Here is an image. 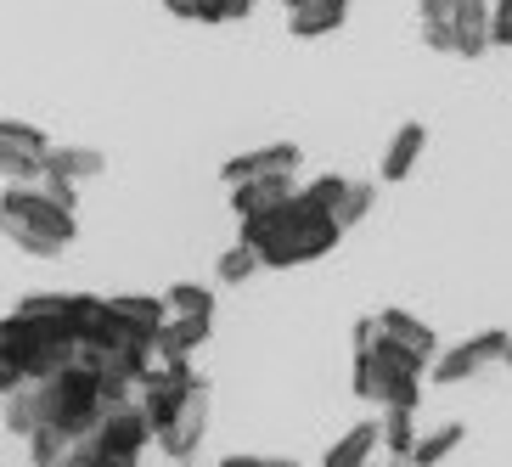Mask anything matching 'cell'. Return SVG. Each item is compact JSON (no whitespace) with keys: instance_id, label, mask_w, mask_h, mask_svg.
Here are the masks:
<instances>
[{"instance_id":"cell-13","label":"cell","mask_w":512,"mask_h":467,"mask_svg":"<svg viewBox=\"0 0 512 467\" xmlns=\"http://www.w3.org/2000/svg\"><path fill=\"white\" fill-rule=\"evenodd\" d=\"M377 332H383L389 344H400V349H411V355H422V361H434V355H439L434 327H428L422 316H411V310H400V304L377 310Z\"/></svg>"},{"instance_id":"cell-28","label":"cell","mask_w":512,"mask_h":467,"mask_svg":"<svg viewBox=\"0 0 512 467\" xmlns=\"http://www.w3.org/2000/svg\"><path fill=\"white\" fill-rule=\"evenodd\" d=\"M372 203H377V181H349V192H344V203H338V226H361L366 214H372Z\"/></svg>"},{"instance_id":"cell-8","label":"cell","mask_w":512,"mask_h":467,"mask_svg":"<svg viewBox=\"0 0 512 467\" xmlns=\"http://www.w3.org/2000/svg\"><path fill=\"white\" fill-rule=\"evenodd\" d=\"M203 434H209V383L186 394L181 417L169 422L164 434H158V451H164L169 462H192V456H197V445H203Z\"/></svg>"},{"instance_id":"cell-36","label":"cell","mask_w":512,"mask_h":467,"mask_svg":"<svg viewBox=\"0 0 512 467\" xmlns=\"http://www.w3.org/2000/svg\"><path fill=\"white\" fill-rule=\"evenodd\" d=\"M501 366H507V372H512V338H507V349H501Z\"/></svg>"},{"instance_id":"cell-22","label":"cell","mask_w":512,"mask_h":467,"mask_svg":"<svg viewBox=\"0 0 512 467\" xmlns=\"http://www.w3.org/2000/svg\"><path fill=\"white\" fill-rule=\"evenodd\" d=\"M0 237L12 242L17 254H29V259H57L68 242H57V237H46V231H34V226H23V220H12V214H0Z\"/></svg>"},{"instance_id":"cell-12","label":"cell","mask_w":512,"mask_h":467,"mask_svg":"<svg viewBox=\"0 0 512 467\" xmlns=\"http://www.w3.org/2000/svg\"><path fill=\"white\" fill-rule=\"evenodd\" d=\"M490 51V0H456L451 12V57H484Z\"/></svg>"},{"instance_id":"cell-18","label":"cell","mask_w":512,"mask_h":467,"mask_svg":"<svg viewBox=\"0 0 512 467\" xmlns=\"http://www.w3.org/2000/svg\"><path fill=\"white\" fill-rule=\"evenodd\" d=\"M214 332V316H169L164 332H158V355H197V349L209 344Z\"/></svg>"},{"instance_id":"cell-3","label":"cell","mask_w":512,"mask_h":467,"mask_svg":"<svg viewBox=\"0 0 512 467\" xmlns=\"http://www.w3.org/2000/svg\"><path fill=\"white\" fill-rule=\"evenodd\" d=\"M34 400H40V422H46V428H62L68 439H85L96 422L107 417L102 372H96V361L85 349H79V361H68L62 372L40 377V383H34Z\"/></svg>"},{"instance_id":"cell-23","label":"cell","mask_w":512,"mask_h":467,"mask_svg":"<svg viewBox=\"0 0 512 467\" xmlns=\"http://www.w3.org/2000/svg\"><path fill=\"white\" fill-rule=\"evenodd\" d=\"M377 428H383V451H389L394 462H406L411 445H417V411H394V406H383Z\"/></svg>"},{"instance_id":"cell-17","label":"cell","mask_w":512,"mask_h":467,"mask_svg":"<svg viewBox=\"0 0 512 467\" xmlns=\"http://www.w3.org/2000/svg\"><path fill=\"white\" fill-rule=\"evenodd\" d=\"M344 17H349L344 0H304V6H293V12H287V29L299 34V40H321V34L344 29Z\"/></svg>"},{"instance_id":"cell-33","label":"cell","mask_w":512,"mask_h":467,"mask_svg":"<svg viewBox=\"0 0 512 467\" xmlns=\"http://www.w3.org/2000/svg\"><path fill=\"white\" fill-rule=\"evenodd\" d=\"M17 389H23V366L0 349V400H6V394H17Z\"/></svg>"},{"instance_id":"cell-2","label":"cell","mask_w":512,"mask_h":467,"mask_svg":"<svg viewBox=\"0 0 512 467\" xmlns=\"http://www.w3.org/2000/svg\"><path fill=\"white\" fill-rule=\"evenodd\" d=\"M237 242H248L259 254L265 271H293V265H310V259H327L338 242H344V226L332 214H310L299 203H287L282 214H265V220H242Z\"/></svg>"},{"instance_id":"cell-19","label":"cell","mask_w":512,"mask_h":467,"mask_svg":"<svg viewBox=\"0 0 512 467\" xmlns=\"http://www.w3.org/2000/svg\"><path fill=\"white\" fill-rule=\"evenodd\" d=\"M462 439H467V428H462V422H439V428H417V445H411V456H406V462H411V467H439L445 456L456 451V445H462Z\"/></svg>"},{"instance_id":"cell-37","label":"cell","mask_w":512,"mask_h":467,"mask_svg":"<svg viewBox=\"0 0 512 467\" xmlns=\"http://www.w3.org/2000/svg\"><path fill=\"white\" fill-rule=\"evenodd\" d=\"M282 6H287V12H293V6H299V0H282Z\"/></svg>"},{"instance_id":"cell-20","label":"cell","mask_w":512,"mask_h":467,"mask_svg":"<svg viewBox=\"0 0 512 467\" xmlns=\"http://www.w3.org/2000/svg\"><path fill=\"white\" fill-rule=\"evenodd\" d=\"M344 192H349V175H316L310 186H299V192H293V203H299V209H310V214H332V220H338Z\"/></svg>"},{"instance_id":"cell-41","label":"cell","mask_w":512,"mask_h":467,"mask_svg":"<svg viewBox=\"0 0 512 467\" xmlns=\"http://www.w3.org/2000/svg\"><path fill=\"white\" fill-rule=\"evenodd\" d=\"M181 467H192V462H181Z\"/></svg>"},{"instance_id":"cell-5","label":"cell","mask_w":512,"mask_h":467,"mask_svg":"<svg viewBox=\"0 0 512 467\" xmlns=\"http://www.w3.org/2000/svg\"><path fill=\"white\" fill-rule=\"evenodd\" d=\"M152 445V428L141 406L107 411L85 439H74V467H141V451Z\"/></svg>"},{"instance_id":"cell-26","label":"cell","mask_w":512,"mask_h":467,"mask_svg":"<svg viewBox=\"0 0 512 467\" xmlns=\"http://www.w3.org/2000/svg\"><path fill=\"white\" fill-rule=\"evenodd\" d=\"M254 271H265L259 265V254L248 248V242H231L226 254H220V265H214V276H220V287H242Z\"/></svg>"},{"instance_id":"cell-16","label":"cell","mask_w":512,"mask_h":467,"mask_svg":"<svg viewBox=\"0 0 512 467\" xmlns=\"http://www.w3.org/2000/svg\"><path fill=\"white\" fill-rule=\"evenodd\" d=\"M377 451H383V428L377 422H355L349 434L332 439V451L321 456V467H366Z\"/></svg>"},{"instance_id":"cell-39","label":"cell","mask_w":512,"mask_h":467,"mask_svg":"<svg viewBox=\"0 0 512 467\" xmlns=\"http://www.w3.org/2000/svg\"><path fill=\"white\" fill-rule=\"evenodd\" d=\"M299 6H304V0H299ZM344 6H349V0H344Z\"/></svg>"},{"instance_id":"cell-34","label":"cell","mask_w":512,"mask_h":467,"mask_svg":"<svg viewBox=\"0 0 512 467\" xmlns=\"http://www.w3.org/2000/svg\"><path fill=\"white\" fill-rule=\"evenodd\" d=\"M349 344H355V349L377 344V316H361V321H355V332H349Z\"/></svg>"},{"instance_id":"cell-9","label":"cell","mask_w":512,"mask_h":467,"mask_svg":"<svg viewBox=\"0 0 512 467\" xmlns=\"http://www.w3.org/2000/svg\"><path fill=\"white\" fill-rule=\"evenodd\" d=\"M304 152L293 147V141H265V147L254 152H237V158H226V169H220V181L226 186H242V181H259V175H293L299 169Z\"/></svg>"},{"instance_id":"cell-29","label":"cell","mask_w":512,"mask_h":467,"mask_svg":"<svg viewBox=\"0 0 512 467\" xmlns=\"http://www.w3.org/2000/svg\"><path fill=\"white\" fill-rule=\"evenodd\" d=\"M40 175H46V164H40V158H29V152H17V147H6V141H0V181L29 186V181H40Z\"/></svg>"},{"instance_id":"cell-30","label":"cell","mask_w":512,"mask_h":467,"mask_svg":"<svg viewBox=\"0 0 512 467\" xmlns=\"http://www.w3.org/2000/svg\"><path fill=\"white\" fill-rule=\"evenodd\" d=\"M490 51H512V0H490Z\"/></svg>"},{"instance_id":"cell-10","label":"cell","mask_w":512,"mask_h":467,"mask_svg":"<svg viewBox=\"0 0 512 467\" xmlns=\"http://www.w3.org/2000/svg\"><path fill=\"white\" fill-rule=\"evenodd\" d=\"M293 175H259V181H242L231 186V214L237 220H265V214H282L293 203Z\"/></svg>"},{"instance_id":"cell-11","label":"cell","mask_w":512,"mask_h":467,"mask_svg":"<svg viewBox=\"0 0 512 467\" xmlns=\"http://www.w3.org/2000/svg\"><path fill=\"white\" fill-rule=\"evenodd\" d=\"M107 310H113V321H119L130 338H141V344H158V332H164V321H169L164 293H119V299H107Z\"/></svg>"},{"instance_id":"cell-1","label":"cell","mask_w":512,"mask_h":467,"mask_svg":"<svg viewBox=\"0 0 512 467\" xmlns=\"http://www.w3.org/2000/svg\"><path fill=\"white\" fill-rule=\"evenodd\" d=\"M0 349L23 366V383H40L79 361V344L68 332V293H29L12 316H0Z\"/></svg>"},{"instance_id":"cell-40","label":"cell","mask_w":512,"mask_h":467,"mask_svg":"<svg viewBox=\"0 0 512 467\" xmlns=\"http://www.w3.org/2000/svg\"><path fill=\"white\" fill-rule=\"evenodd\" d=\"M383 467H394V462H383Z\"/></svg>"},{"instance_id":"cell-24","label":"cell","mask_w":512,"mask_h":467,"mask_svg":"<svg viewBox=\"0 0 512 467\" xmlns=\"http://www.w3.org/2000/svg\"><path fill=\"white\" fill-rule=\"evenodd\" d=\"M0 406H6V428H12L17 439H29L34 428H40V400H34V383H23L17 394H6Z\"/></svg>"},{"instance_id":"cell-27","label":"cell","mask_w":512,"mask_h":467,"mask_svg":"<svg viewBox=\"0 0 512 467\" xmlns=\"http://www.w3.org/2000/svg\"><path fill=\"white\" fill-rule=\"evenodd\" d=\"M169 316H214V287H197V282H175L164 293Z\"/></svg>"},{"instance_id":"cell-31","label":"cell","mask_w":512,"mask_h":467,"mask_svg":"<svg viewBox=\"0 0 512 467\" xmlns=\"http://www.w3.org/2000/svg\"><path fill=\"white\" fill-rule=\"evenodd\" d=\"M220 467H299L293 456H265V451H231L220 456Z\"/></svg>"},{"instance_id":"cell-25","label":"cell","mask_w":512,"mask_h":467,"mask_svg":"<svg viewBox=\"0 0 512 467\" xmlns=\"http://www.w3.org/2000/svg\"><path fill=\"white\" fill-rule=\"evenodd\" d=\"M0 141L17 152H29V158H40V164H46V152H51V136L29 119H0Z\"/></svg>"},{"instance_id":"cell-7","label":"cell","mask_w":512,"mask_h":467,"mask_svg":"<svg viewBox=\"0 0 512 467\" xmlns=\"http://www.w3.org/2000/svg\"><path fill=\"white\" fill-rule=\"evenodd\" d=\"M0 214H12V220L46 231V237H57V242H74L79 237L74 209H68L62 197H51L46 186H6V192H0Z\"/></svg>"},{"instance_id":"cell-14","label":"cell","mask_w":512,"mask_h":467,"mask_svg":"<svg viewBox=\"0 0 512 467\" xmlns=\"http://www.w3.org/2000/svg\"><path fill=\"white\" fill-rule=\"evenodd\" d=\"M107 169V158L96 147H74V141H51V152H46V175L40 181H62V186H79V181H96Z\"/></svg>"},{"instance_id":"cell-38","label":"cell","mask_w":512,"mask_h":467,"mask_svg":"<svg viewBox=\"0 0 512 467\" xmlns=\"http://www.w3.org/2000/svg\"><path fill=\"white\" fill-rule=\"evenodd\" d=\"M394 467H411V462H394Z\"/></svg>"},{"instance_id":"cell-6","label":"cell","mask_w":512,"mask_h":467,"mask_svg":"<svg viewBox=\"0 0 512 467\" xmlns=\"http://www.w3.org/2000/svg\"><path fill=\"white\" fill-rule=\"evenodd\" d=\"M512 332L501 327H484L473 332V338H462V344L439 349L434 361H428V383H439V389H456V383H467V377H479L484 366H501V349H507Z\"/></svg>"},{"instance_id":"cell-4","label":"cell","mask_w":512,"mask_h":467,"mask_svg":"<svg viewBox=\"0 0 512 467\" xmlns=\"http://www.w3.org/2000/svg\"><path fill=\"white\" fill-rule=\"evenodd\" d=\"M422 377H428V361L411 355V349L389 344L377 332V344L355 349V372H349V389L361 400H377V406L394 411H417L422 406Z\"/></svg>"},{"instance_id":"cell-15","label":"cell","mask_w":512,"mask_h":467,"mask_svg":"<svg viewBox=\"0 0 512 467\" xmlns=\"http://www.w3.org/2000/svg\"><path fill=\"white\" fill-rule=\"evenodd\" d=\"M422 147H428V130H422V119H406L400 130H394V141L383 147V164H377V175H383V181H406L411 169L422 164Z\"/></svg>"},{"instance_id":"cell-32","label":"cell","mask_w":512,"mask_h":467,"mask_svg":"<svg viewBox=\"0 0 512 467\" xmlns=\"http://www.w3.org/2000/svg\"><path fill=\"white\" fill-rule=\"evenodd\" d=\"M417 12H422V29H451L456 0H417Z\"/></svg>"},{"instance_id":"cell-35","label":"cell","mask_w":512,"mask_h":467,"mask_svg":"<svg viewBox=\"0 0 512 467\" xmlns=\"http://www.w3.org/2000/svg\"><path fill=\"white\" fill-rule=\"evenodd\" d=\"M254 6H259V0H226V23H242Z\"/></svg>"},{"instance_id":"cell-21","label":"cell","mask_w":512,"mask_h":467,"mask_svg":"<svg viewBox=\"0 0 512 467\" xmlns=\"http://www.w3.org/2000/svg\"><path fill=\"white\" fill-rule=\"evenodd\" d=\"M29 467H74V439L62 434V428H34L29 434Z\"/></svg>"}]
</instances>
